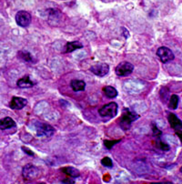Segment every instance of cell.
I'll list each match as a JSON object with an SVG mask.
<instances>
[{"mask_svg": "<svg viewBox=\"0 0 182 184\" xmlns=\"http://www.w3.org/2000/svg\"><path fill=\"white\" fill-rule=\"evenodd\" d=\"M152 130H153V136L155 137V138H159L161 136V131L159 130L158 129H157V127L153 123V125H152Z\"/></svg>", "mask_w": 182, "mask_h": 184, "instance_id": "obj_22", "label": "cell"}, {"mask_svg": "<svg viewBox=\"0 0 182 184\" xmlns=\"http://www.w3.org/2000/svg\"><path fill=\"white\" fill-rule=\"evenodd\" d=\"M122 31H123V36L125 37V38H128V37H129V33H128V31L125 28H122Z\"/></svg>", "mask_w": 182, "mask_h": 184, "instance_id": "obj_24", "label": "cell"}, {"mask_svg": "<svg viewBox=\"0 0 182 184\" xmlns=\"http://www.w3.org/2000/svg\"><path fill=\"white\" fill-rule=\"evenodd\" d=\"M168 120H169L170 127L172 129H174L176 131L182 129V121L176 116L174 113H169Z\"/></svg>", "mask_w": 182, "mask_h": 184, "instance_id": "obj_10", "label": "cell"}, {"mask_svg": "<svg viewBox=\"0 0 182 184\" xmlns=\"http://www.w3.org/2000/svg\"><path fill=\"white\" fill-rule=\"evenodd\" d=\"M16 126V122L9 117H6L4 119L0 120V129H2V130L15 128Z\"/></svg>", "mask_w": 182, "mask_h": 184, "instance_id": "obj_12", "label": "cell"}, {"mask_svg": "<svg viewBox=\"0 0 182 184\" xmlns=\"http://www.w3.org/2000/svg\"><path fill=\"white\" fill-rule=\"evenodd\" d=\"M156 140H157V143H156V147L158 148V149H160L161 150H164V151H167V150H169L170 147L165 143L164 141H162L160 140V137L159 138H156Z\"/></svg>", "mask_w": 182, "mask_h": 184, "instance_id": "obj_19", "label": "cell"}, {"mask_svg": "<svg viewBox=\"0 0 182 184\" xmlns=\"http://www.w3.org/2000/svg\"><path fill=\"white\" fill-rule=\"evenodd\" d=\"M35 84H36V82L31 80L28 76H26L24 78L18 79L17 82H16L17 87L20 88H29L33 87Z\"/></svg>", "mask_w": 182, "mask_h": 184, "instance_id": "obj_11", "label": "cell"}, {"mask_svg": "<svg viewBox=\"0 0 182 184\" xmlns=\"http://www.w3.org/2000/svg\"><path fill=\"white\" fill-rule=\"evenodd\" d=\"M180 172H182V167L180 168Z\"/></svg>", "mask_w": 182, "mask_h": 184, "instance_id": "obj_26", "label": "cell"}, {"mask_svg": "<svg viewBox=\"0 0 182 184\" xmlns=\"http://www.w3.org/2000/svg\"><path fill=\"white\" fill-rule=\"evenodd\" d=\"M101 164L105 167H107V168H112L113 167V162L112 159L108 157H105L101 159Z\"/></svg>", "mask_w": 182, "mask_h": 184, "instance_id": "obj_21", "label": "cell"}, {"mask_svg": "<svg viewBox=\"0 0 182 184\" xmlns=\"http://www.w3.org/2000/svg\"><path fill=\"white\" fill-rule=\"evenodd\" d=\"M70 86L72 88V89L76 92L78 91H83L85 90V88H86V83L85 81L83 80H80V79H73L71 80L70 82Z\"/></svg>", "mask_w": 182, "mask_h": 184, "instance_id": "obj_14", "label": "cell"}, {"mask_svg": "<svg viewBox=\"0 0 182 184\" xmlns=\"http://www.w3.org/2000/svg\"><path fill=\"white\" fill-rule=\"evenodd\" d=\"M176 134L178 136V138L180 139V141H181V143H182V133L180 132V130H178V131H176Z\"/></svg>", "mask_w": 182, "mask_h": 184, "instance_id": "obj_25", "label": "cell"}, {"mask_svg": "<svg viewBox=\"0 0 182 184\" xmlns=\"http://www.w3.org/2000/svg\"><path fill=\"white\" fill-rule=\"evenodd\" d=\"M17 57L20 59H22L23 61H26V62H32L33 61V57L31 56V54L28 51L21 50L17 53Z\"/></svg>", "mask_w": 182, "mask_h": 184, "instance_id": "obj_17", "label": "cell"}, {"mask_svg": "<svg viewBox=\"0 0 182 184\" xmlns=\"http://www.w3.org/2000/svg\"><path fill=\"white\" fill-rule=\"evenodd\" d=\"M89 70L98 77H104L109 72V67L106 63H98L91 66Z\"/></svg>", "mask_w": 182, "mask_h": 184, "instance_id": "obj_8", "label": "cell"}, {"mask_svg": "<svg viewBox=\"0 0 182 184\" xmlns=\"http://www.w3.org/2000/svg\"><path fill=\"white\" fill-rule=\"evenodd\" d=\"M61 171H62V172H64L66 175L69 176V177H71V178H78V177H79V175H80L79 171L77 170V169H75V168H73V167H65V168H63Z\"/></svg>", "mask_w": 182, "mask_h": 184, "instance_id": "obj_16", "label": "cell"}, {"mask_svg": "<svg viewBox=\"0 0 182 184\" xmlns=\"http://www.w3.org/2000/svg\"><path fill=\"white\" fill-rule=\"evenodd\" d=\"M22 150L25 151V152H27V154H28V155H30V156H34V152H33L32 150H30L29 149H28V148L22 147Z\"/></svg>", "mask_w": 182, "mask_h": 184, "instance_id": "obj_23", "label": "cell"}, {"mask_svg": "<svg viewBox=\"0 0 182 184\" xmlns=\"http://www.w3.org/2000/svg\"><path fill=\"white\" fill-rule=\"evenodd\" d=\"M134 70V66L127 61L119 63L116 67V74L119 77H126L130 75Z\"/></svg>", "mask_w": 182, "mask_h": 184, "instance_id": "obj_7", "label": "cell"}, {"mask_svg": "<svg viewBox=\"0 0 182 184\" xmlns=\"http://www.w3.org/2000/svg\"><path fill=\"white\" fill-rule=\"evenodd\" d=\"M157 56L162 63H168L175 58L174 53L167 47H160L157 50Z\"/></svg>", "mask_w": 182, "mask_h": 184, "instance_id": "obj_6", "label": "cell"}, {"mask_svg": "<svg viewBox=\"0 0 182 184\" xmlns=\"http://www.w3.org/2000/svg\"><path fill=\"white\" fill-rule=\"evenodd\" d=\"M118 104L116 102H110L105 106H103L99 110L98 113L102 118H114L117 116L118 114Z\"/></svg>", "mask_w": 182, "mask_h": 184, "instance_id": "obj_4", "label": "cell"}, {"mask_svg": "<svg viewBox=\"0 0 182 184\" xmlns=\"http://www.w3.org/2000/svg\"><path fill=\"white\" fill-rule=\"evenodd\" d=\"M120 142V140H105L104 141V145L107 150H111L113 146H115L117 143Z\"/></svg>", "mask_w": 182, "mask_h": 184, "instance_id": "obj_20", "label": "cell"}, {"mask_svg": "<svg viewBox=\"0 0 182 184\" xmlns=\"http://www.w3.org/2000/svg\"><path fill=\"white\" fill-rule=\"evenodd\" d=\"M36 132L38 137H51L55 133V129L47 123H44L41 121H34Z\"/></svg>", "mask_w": 182, "mask_h": 184, "instance_id": "obj_2", "label": "cell"}, {"mask_svg": "<svg viewBox=\"0 0 182 184\" xmlns=\"http://www.w3.org/2000/svg\"><path fill=\"white\" fill-rule=\"evenodd\" d=\"M178 101H179V98L178 95H171V97L169 98V108L170 109H177L178 106Z\"/></svg>", "mask_w": 182, "mask_h": 184, "instance_id": "obj_18", "label": "cell"}, {"mask_svg": "<svg viewBox=\"0 0 182 184\" xmlns=\"http://www.w3.org/2000/svg\"><path fill=\"white\" fill-rule=\"evenodd\" d=\"M16 22L19 27L27 28L31 23V15L24 10L18 11L16 15Z\"/></svg>", "mask_w": 182, "mask_h": 184, "instance_id": "obj_5", "label": "cell"}, {"mask_svg": "<svg viewBox=\"0 0 182 184\" xmlns=\"http://www.w3.org/2000/svg\"><path fill=\"white\" fill-rule=\"evenodd\" d=\"M103 93L105 96L108 99H114L118 96V91L115 88H113L111 86H106L103 88Z\"/></svg>", "mask_w": 182, "mask_h": 184, "instance_id": "obj_15", "label": "cell"}, {"mask_svg": "<svg viewBox=\"0 0 182 184\" xmlns=\"http://www.w3.org/2000/svg\"><path fill=\"white\" fill-rule=\"evenodd\" d=\"M28 103V100L26 99H23L20 97H13L10 103H9V107L14 109V110H19L24 108Z\"/></svg>", "mask_w": 182, "mask_h": 184, "instance_id": "obj_9", "label": "cell"}, {"mask_svg": "<svg viewBox=\"0 0 182 184\" xmlns=\"http://www.w3.org/2000/svg\"><path fill=\"white\" fill-rule=\"evenodd\" d=\"M83 45L80 42L78 41H73V42H68L66 43V45L65 46V53H71L73 51H75L76 49H82Z\"/></svg>", "mask_w": 182, "mask_h": 184, "instance_id": "obj_13", "label": "cell"}, {"mask_svg": "<svg viewBox=\"0 0 182 184\" xmlns=\"http://www.w3.org/2000/svg\"><path fill=\"white\" fill-rule=\"evenodd\" d=\"M22 175L27 180H34L40 176V170L37 166L29 163L23 168Z\"/></svg>", "mask_w": 182, "mask_h": 184, "instance_id": "obj_3", "label": "cell"}, {"mask_svg": "<svg viewBox=\"0 0 182 184\" xmlns=\"http://www.w3.org/2000/svg\"><path fill=\"white\" fill-rule=\"evenodd\" d=\"M139 118V116L136 112L131 111L129 108H124L122 111V115L120 117V120L119 121V127L123 130H128L131 127V123L135 120H136Z\"/></svg>", "mask_w": 182, "mask_h": 184, "instance_id": "obj_1", "label": "cell"}]
</instances>
